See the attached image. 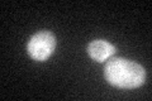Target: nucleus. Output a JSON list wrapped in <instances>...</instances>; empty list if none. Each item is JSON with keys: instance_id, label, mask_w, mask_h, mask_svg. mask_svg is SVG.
<instances>
[{"instance_id": "nucleus-1", "label": "nucleus", "mask_w": 152, "mask_h": 101, "mask_svg": "<svg viewBox=\"0 0 152 101\" xmlns=\"http://www.w3.org/2000/svg\"><path fill=\"white\" fill-rule=\"evenodd\" d=\"M104 77L118 89H137L145 84L146 71L134 61L112 58L104 67Z\"/></svg>"}, {"instance_id": "nucleus-2", "label": "nucleus", "mask_w": 152, "mask_h": 101, "mask_svg": "<svg viewBox=\"0 0 152 101\" xmlns=\"http://www.w3.org/2000/svg\"><path fill=\"white\" fill-rule=\"evenodd\" d=\"M56 48V37L50 31H42L31 37L27 44V52L33 60L47 61Z\"/></svg>"}, {"instance_id": "nucleus-3", "label": "nucleus", "mask_w": 152, "mask_h": 101, "mask_svg": "<svg viewBox=\"0 0 152 101\" xmlns=\"http://www.w3.org/2000/svg\"><path fill=\"white\" fill-rule=\"evenodd\" d=\"M117 48L112 43L104 39H95L89 43L88 46V54L96 62H105L109 61L115 54Z\"/></svg>"}]
</instances>
